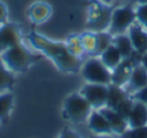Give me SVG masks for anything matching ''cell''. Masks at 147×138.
<instances>
[{
    "label": "cell",
    "instance_id": "cell-1",
    "mask_svg": "<svg viewBox=\"0 0 147 138\" xmlns=\"http://www.w3.org/2000/svg\"><path fill=\"white\" fill-rule=\"evenodd\" d=\"M27 39L31 45L48 57L59 71L70 74H76L80 71L81 59L70 52L66 44L52 41L36 32H30Z\"/></svg>",
    "mask_w": 147,
    "mask_h": 138
},
{
    "label": "cell",
    "instance_id": "cell-2",
    "mask_svg": "<svg viewBox=\"0 0 147 138\" xmlns=\"http://www.w3.org/2000/svg\"><path fill=\"white\" fill-rule=\"evenodd\" d=\"M40 57L32 54L22 44H17L1 53V61L7 69L14 72H25Z\"/></svg>",
    "mask_w": 147,
    "mask_h": 138
},
{
    "label": "cell",
    "instance_id": "cell-3",
    "mask_svg": "<svg viewBox=\"0 0 147 138\" xmlns=\"http://www.w3.org/2000/svg\"><path fill=\"white\" fill-rule=\"evenodd\" d=\"M63 112L69 120L74 123H83L89 118L92 112V106L85 98L79 93L69 96L65 101Z\"/></svg>",
    "mask_w": 147,
    "mask_h": 138
},
{
    "label": "cell",
    "instance_id": "cell-4",
    "mask_svg": "<svg viewBox=\"0 0 147 138\" xmlns=\"http://www.w3.org/2000/svg\"><path fill=\"white\" fill-rule=\"evenodd\" d=\"M81 75L86 81L92 84H111V72L102 63L101 59H89L81 69Z\"/></svg>",
    "mask_w": 147,
    "mask_h": 138
},
{
    "label": "cell",
    "instance_id": "cell-5",
    "mask_svg": "<svg viewBox=\"0 0 147 138\" xmlns=\"http://www.w3.org/2000/svg\"><path fill=\"white\" fill-rule=\"evenodd\" d=\"M134 20H136V12L129 5L115 9L112 12L111 22H110V34L111 35L123 34L125 30H128L132 26Z\"/></svg>",
    "mask_w": 147,
    "mask_h": 138
},
{
    "label": "cell",
    "instance_id": "cell-6",
    "mask_svg": "<svg viewBox=\"0 0 147 138\" xmlns=\"http://www.w3.org/2000/svg\"><path fill=\"white\" fill-rule=\"evenodd\" d=\"M80 94L90 103L92 108H102L103 106H106L107 85L89 83L81 88Z\"/></svg>",
    "mask_w": 147,
    "mask_h": 138
},
{
    "label": "cell",
    "instance_id": "cell-7",
    "mask_svg": "<svg viewBox=\"0 0 147 138\" xmlns=\"http://www.w3.org/2000/svg\"><path fill=\"white\" fill-rule=\"evenodd\" d=\"M111 15H112V13L110 12L109 8L97 4L94 7V10H92V13H90L88 27L90 30L97 31V32H101V31H103L105 28L110 26Z\"/></svg>",
    "mask_w": 147,
    "mask_h": 138
},
{
    "label": "cell",
    "instance_id": "cell-8",
    "mask_svg": "<svg viewBox=\"0 0 147 138\" xmlns=\"http://www.w3.org/2000/svg\"><path fill=\"white\" fill-rule=\"evenodd\" d=\"M21 44L20 28L14 23H4L0 27V53Z\"/></svg>",
    "mask_w": 147,
    "mask_h": 138
},
{
    "label": "cell",
    "instance_id": "cell-9",
    "mask_svg": "<svg viewBox=\"0 0 147 138\" xmlns=\"http://www.w3.org/2000/svg\"><path fill=\"white\" fill-rule=\"evenodd\" d=\"M133 69H134V63H133L132 58H124L116 67L114 69V72H111V83L115 85H124L128 83L132 74Z\"/></svg>",
    "mask_w": 147,
    "mask_h": 138
},
{
    "label": "cell",
    "instance_id": "cell-10",
    "mask_svg": "<svg viewBox=\"0 0 147 138\" xmlns=\"http://www.w3.org/2000/svg\"><path fill=\"white\" fill-rule=\"evenodd\" d=\"M147 125V105L142 102H136L128 116V127L129 128H138V127Z\"/></svg>",
    "mask_w": 147,
    "mask_h": 138
},
{
    "label": "cell",
    "instance_id": "cell-11",
    "mask_svg": "<svg viewBox=\"0 0 147 138\" xmlns=\"http://www.w3.org/2000/svg\"><path fill=\"white\" fill-rule=\"evenodd\" d=\"M101 112L103 114L105 118L107 119L110 127H111L112 133L123 134L128 129V121H127V119H124L121 115H119V114H117L115 110L106 107V108H102Z\"/></svg>",
    "mask_w": 147,
    "mask_h": 138
},
{
    "label": "cell",
    "instance_id": "cell-12",
    "mask_svg": "<svg viewBox=\"0 0 147 138\" xmlns=\"http://www.w3.org/2000/svg\"><path fill=\"white\" fill-rule=\"evenodd\" d=\"M89 129L92 132L97 134H110L112 133L111 127H110L107 119L105 118V115L101 112V111H94V112H90L89 115Z\"/></svg>",
    "mask_w": 147,
    "mask_h": 138
},
{
    "label": "cell",
    "instance_id": "cell-13",
    "mask_svg": "<svg viewBox=\"0 0 147 138\" xmlns=\"http://www.w3.org/2000/svg\"><path fill=\"white\" fill-rule=\"evenodd\" d=\"M129 39L134 52L138 54H143L147 52V34L138 26H130L129 27Z\"/></svg>",
    "mask_w": 147,
    "mask_h": 138
},
{
    "label": "cell",
    "instance_id": "cell-14",
    "mask_svg": "<svg viewBox=\"0 0 147 138\" xmlns=\"http://www.w3.org/2000/svg\"><path fill=\"white\" fill-rule=\"evenodd\" d=\"M128 84H129L130 90H134V92L142 89L147 85V71L141 65L134 66L129 80H128Z\"/></svg>",
    "mask_w": 147,
    "mask_h": 138
},
{
    "label": "cell",
    "instance_id": "cell-15",
    "mask_svg": "<svg viewBox=\"0 0 147 138\" xmlns=\"http://www.w3.org/2000/svg\"><path fill=\"white\" fill-rule=\"evenodd\" d=\"M101 61L109 70H114L115 67L123 61V57H121V54H120V52L117 50L116 46H115L114 44H111V45H109L102 52Z\"/></svg>",
    "mask_w": 147,
    "mask_h": 138
},
{
    "label": "cell",
    "instance_id": "cell-16",
    "mask_svg": "<svg viewBox=\"0 0 147 138\" xmlns=\"http://www.w3.org/2000/svg\"><path fill=\"white\" fill-rule=\"evenodd\" d=\"M27 15L35 23L45 22L51 15V7L48 4H44V3H36L32 7L28 8Z\"/></svg>",
    "mask_w": 147,
    "mask_h": 138
},
{
    "label": "cell",
    "instance_id": "cell-17",
    "mask_svg": "<svg viewBox=\"0 0 147 138\" xmlns=\"http://www.w3.org/2000/svg\"><path fill=\"white\" fill-rule=\"evenodd\" d=\"M128 98L127 92L121 89V87L115 84H109L107 85V100H106V107L109 108H115L121 101Z\"/></svg>",
    "mask_w": 147,
    "mask_h": 138
},
{
    "label": "cell",
    "instance_id": "cell-18",
    "mask_svg": "<svg viewBox=\"0 0 147 138\" xmlns=\"http://www.w3.org/2000/svg\"><path fill=\"white\" fill-rule=\"evenodd\" d=\"M114 45L117 48V50L120 52L121 54L123 59L124 58H130L134 53V49H133V45H132V41H130L129 36L127 35H116L114 39Z\"/></svg>",
    "mask_w": 147,
    "mask_h": 138
},
{
    "label": "cell",
    "instance_id": "cell-19",
    "mask_svg": "<svg viewBox=\"0 0 147 138\" xmlns=\"http://www.w3.org/2000/svg\"><path fill=\"white\" fill-rule=\"evenodd\" d=\"M14 84V77H13L10 70L7 69L4 62L0 58V94L5 90H9Z\"/></svg>",
    "mask_w": 147,
    "mask_h": 138
},
{
    "label": "cell",
    "instance_id": "cell-20",
    "mask_svg": "<svg viewBox=\"0 0 147 138\" xmlns=\"http://www.w3.org/2000/svg\"><path fill=\"white\" fill-rule=\"evenodd\" d=\"M13 94L12 93H1L0 94V121H5L9 116L13 107Z\"/></svg>",
    "mask_w": 147,
    "mask_h": 138
},
{
    "label": "cell",
    "instance_id": "cell-21",
    "mask_svg": "<svg viewBox=\"0 0 147 138\" xmlns=\"http://www.w3.org/2000/svg\"><path fill=\"white\" fill-rule=\"evenodd\" d=\"M96 34V49H94V54H99L101 56L102 52L107 48L109 45H111V34L107 32H94Z\"/></svg>",
    "mask_w": 147,
    "mask_h": 138
},
{
    "label": "cell",
    "instance_id": "cell-22",
    "mask_svg": "<svg viewBox=\"0 0 147 138\" xmlns=\"http://www.w3.org/2000/svg\"><path fill=\"white\" fill-rule=\"evenodd\" d=\"M81 44H83L84 50H86L89 54L94 56V49H96V34L86 32L81 36Z\"/></svg>",
    "mask_w": 147,
    "mask_h": 138
},
{
    "label": "cell",
    "instance_id": "cell-23",
    "mask_svg": "<svg viewBox=\"0 0 147 138\" xmlns=\"http://www.w3.org/2000/svg\"><path fill=\"white\" fill-rule=\"evenodd\" d=\"M133 105H134V102H133L130 98H125L124 101H121V102H120L115 108H112V110H115L119 115H121L123 118L127 119V121H128V116H129L130 111H132Z\"/></svg>",
    "mask_w": 147,
    "mask_h": 138
},
{
    "label": "cell",
    "instance_id": "cell-24",
    "mask_svg": "<svg viewBox=\"0 0 147 138\" xmlns=\"http://www.w3.org/2000/svg\"><path fill=\"white\" fill-rule=\"evenodd\" d=\"M120 138H147V125L127 129L123 134H120Z\"/></svg>",
    "mask_w": 147,
    "mask_h": 138
},
{
    "label": "cell",
    "instance_id": "cell-25",
    "mask_svg": "<svg viewBox=\"0 0 147 138\" xmlns=\"http://www.w3.org/2000/svg\"><path fill=\"white\" fill-rule=\"evenodd\" d=\"M66 45H67V48L70 49V52H71L72 54H75V56H78L79 53H81V50H84L83 44H81V39L76 38V36L70 39Z\"/></svg>",
    "mask_w": 147,
    "mask_h": 138
},
{
    "label": "cell",
    "instance_id": "cell-26",
    "mask_svg": "<svg viewBox=\"0 0 147 138\" xmlns=\"http://www.w3.org/2000/svg\"><path fill=\"white\" fill-rule=\"evenodd\" d=\"M136 18L141 25L147 27V3L146 4H140V7L136 10Z\"/></svg>",
    "mask_w": 147,
    "mask_h": 138
},
{
    "label": "cell",
    "instance_id": "cell-27",
    "mask_svg": "<svg viewBox=\"0 0 147 138\" xmlns=\"http://www.w3.org/2000/svg\"><path fill=\"white\" fill-rule=\"evenodd\" d=\"M134 98L138 102H142V103H145V105H147V85L134 93Z\"/></svg>",
    "mask_w": 147,
    "mask_h": 138
},
{
    "label": "cell",
    "instance_id": "cell-28",
    "mask_svg": "<svg viewBox=\"0 0 147 138\" xmlns=\"http://www.w3.org/2000/svg\"><path fill=\"white\" fill-rule=\"evenodd\" d=\"M7 20H8V9L5 7L4 3L0 1V25H4L7 23Z\"/></svg>",
    "mask_w": 147,
    "mask_h": 138
},
{
    "label": "cell",
    "instance_id": "cell-29",
    "mask_svg": "<svg viewBox=\"0 0 147 138\" xmlns=\"http://www.w3.org/2000/svg\"><path fill=\"white\" fill-rule=\"evenodd\" d=\"M58 138H81L76 132L70 131V129H65L61 132V134L58 136Z\"/></svg>",
    "mask_w": 147,
    "mask_h": 138
},
{
    "label": "cell",
    "instance_id": "cell-30",
    "mask_svg": "<svg viewBox=\"0 0 147 138\" xmlns=\"http://www.w3.org/2000/svg\"><path fill=\"white\" fill-rule=\"evenodd\" d=\"M140 62H141V66L147 71V52L143 54H141V58H140Z\"/></svg>",
    "mask_w": 147,
    "mask_h": 138
},
{
    "label": "cell",
    "instance_id": "cell-31",
    "mask_svg": "<svg viewBox=\"0 0 147 138\" xmlns=\"http://www.w3.org/2000/svg\"><path fill=\"white\" fill-rule=\"evenodd\" d=\"M92 138H111V137H110L109 134H99V136H94Z\"/></svg>",
    "mask_w": 147,
    "mask_h": 138
},
{
    "label": "cell",
    "instance_id": "cell-32",
    "mask_svg": "<svg viewBox=\"0 0 147 138\" xmlns=\"http://www.w3.org/2000/svg\"><path fill=\"white\" fill-rule=\"evenodd\" d=\"M138 3H140V4H146L147 3V0H137Z\"/></svg>",
    "mask_w": 147,
    "mask_h": 138
}]
</instances>
